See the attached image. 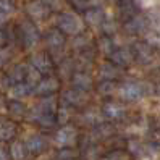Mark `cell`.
<instances>
[{"instance_id":"2","label":"cell","mask_w":160,"mask_h":160,"mask_svg":"<svg viewBox=\"0 0 160 160\" xmlns=\"http://www.w3.org/2000/svg\"><path fill=\"white\" fill-rule=\"evenodd\" d=\"M49 8H47L41 0H31L29 3L26 5V13L29 15L32 20H44V18L49 15Z\"/></svg>"},{"instance_id":"28","label":"cell","mask_w":160,"mask_h":160,"mask_svg":"<svg viewBox=\"0 0 160 160\" xmlns=\"http://www.w3.org/2000/svg\"><path fill=\"white\" fill-rule=\"evenodd\" d=\"M8 21V15L7 13H3V12H0V29L5 26V23Z\"/></svg>"},{"instance_id":"21","label":"cell","mask_w":160,"mask_h":160,"mask_svg":"<svg viewBox=\"0 0 160 160\" xmlns=\"http://www.w3.org/2000/svg\"><path fill=\"white\" fill-rule=\"evenodd\" d=\"M28 94H29V86H26V84H16L13 88V97L21 99V97L28 96Z\"/></svg>"},{"instance_id":"8","label":"cell","mask_w":160,"mask_h":160,"mask_svg":"<svg viewBox=\"0 0 160 160\" xmlns=\"http://www.w3.org/2000/svg\"><path fill=\"white\" fill-rule=\"evenodd\" d=\"M110 57L113 60V63L118 65V67H128L131 63V60H133V53L128 49H117V50L112 52Z\"/></svg>"},{"instance_id":"4","label":"cell","mask_w":160,"mask_h":160,"mask_svg":"<svg viewBox=\"0 0 160 160\" xmlns=\"http://www.w3.org/2000/svg\"><path fill=\"white\" fill-rule=\"evenodd\" d=\"M21 31H23V37H24V42L26 47H34L39 42V32H37L36 26L29 21H23L21 23Z\"/></svg>"},{"instance_id":"31","label":"cell","mask_w":160,"mask_h":160,"mask_svg":"<svg viewBox=\"0 0 160 160\" xmlns=\"http://www.w3.org/2000/svg\"><path fill=\"white\" fill-rule=\"evenodd\" d=\"M0 160H8L7 158V152H5L3 149H0Z\"/></svg>"},{"instance_id":"29","label":"cell","mask_w":160,"mask_h":160,"mask_svg":"<svg viewBox=\"0 0 160 160\" xmlns=\"http://www.w3.org/2000/svg\"><path fill=\"white\" fill-rule=\"evenodd\" d=\"M8 58V53H7V50H2V52H0V65H2L5 60Z\"/></svg>"},{"instance_id":"17","label":"cell","mask_w":160,"mask_h":160,"mask_svg":"<svg viewBox=\"0 0 160 160\" xmlns=\"http://www.w3.org/2000/svg\"><path fill=\"white\" fill-rule=\"evenodd\" d=\"M99 49L102 53H107V55H112V52H113V42H112L110 37H102V39L99 41Z\"/></svg>"},{"instance_id":"12","label":"cell","mask_w":160,"mask_h":160,"mask_svg":"<svg viewBox=\"0 0 160 160\" xmlns=\"http://www.w3.org/2000/svg\"><path fill=\"white\" fill-rule=\"evenodd\" d=\"M45 42H47V45L50 47V49H60V47H63V44H65V37H63V34L60 32V31H49V34L45 36Z\"/></svg>"},{"instance_id":"13","label":"cell","mask_w":160,"mask_h":160,"mask_svg":"<svg viewBox=\"0 0 160 160\" xmlns=\"http://www.w3.org/2000/svg\"><path fill=\"white\" fill-rule=\"evenodd\" d=\"M45 146H47V141H45V138H42V136H31L29 139H28V149L29 150H32V152H41L42 149H45Z\"/></svg>"},{"instance_id":"16","label":"cell","mask_w":160,"mask_h":160,"mask_svg":"<svg viewBox=\"0 0 160 160\" xmlns=\"http://www.w3.org/2000/svg\"><path fill=\"white\" fill-rule=\"evenodd\" d=\"M15 133V126L8 121H0V139H10Z\"/></svg>"},{"instance_id":"15","label":"cell","mask_w":160,"mask_h":160,"mask_svg":"<svg viewBox=\"0 0 160 160\" xmlns=\"http://www.w3.org/2000/svg\"><path fill=\"white\" fill-rule=\"evenodd\" d=\"M105 115L108 118H120L123 117V108L118 103H107L105 105Z\"/></svg>"},{"instance_id":"5","label":"cell","mask_w":160,"mask_h":160,"mask_svg":"<svg viewBox=\"0 0 160 160\" xmlns=\"http://www.w3.org/2000/svg\"><path fill=\"white\" fill-rule=\"evenodd\" d=\"M125 29L129 34H139L146 29V18L141 16V15H134L133 18L126 20L125 23Z\"/></svg>"},{"instance_id":"32","label":"cell","mask_w":160,"mask_h":160,"mask_svg":"<svg viewBox=\"0 0 160 160\" xmlns=\"http://www.w3.org/2000/svg\"><path fill=\"white\" fill-rule=\"evenodd\" d=\"M115 2H118V0H115Z\"/></svg>"},{"instance_id":"18","label":"cell","mask_w":160,"mask_h":160,"mask_svg":"<svg viewBox=\"0 0 160 160\" xmlns=\"http://www.w3.org/2000/svg\"><path fill=\"white\" fill-rule=\"evenodd\" d=\"M102 74H105V81H112L117 74H118V70L115 65H103L102 70H100Z\"/></svg>"},{"instance_id":"10","label":"cell","mask_w":160,"mask_h":160,"mask_svg":"<svg viewBox=\"0 0 160 160\" xmlns=\"http://www.w3.org/2000/svg\"><path fill=\"white\" fill-rule=\"evenodd\" d=\"M31 67L37 71V73H42V71H49L50 70V62L47 58L45 53H36L31 57Z\"/></svg>"},{"instance_id":"19","label":"cell","mask_w":160,"mask_h":160,"mask_svg":"<svg viewBox=\"0 0 160 160\" xmlns=\"http://www.w3.org/2000/svg\"><path fill=\"white\" fill-rule=\"evenodd\" d=\"M12 155L15 160H23L24 158V146L21 142H15L12 146Z\"/></svg>"},{"instance_id":"27","label":"cell","mask_w":160,"mask_h":160,"mask_svg":"<svg viewBox=\"0 0 160 160\" xmlns=\"http://www.w3.org/2000/svg\"><path fill=\"white\" fill-rule=\"evenodd\" d=\"M74 82H76V86H79V84H81V88H84V89L89 88V84H91L89 78H88V76H82V74H79V76H78V81H74Z\"/></svg>"},{"instance_id":"3","label":"cell","mask_w":160,"mask_h":160,"mask_svg":"<svg viewBox=\"0 0 160 160\" xmlns=\"http://www.w3.org/2000/svg\"><path fill=\"white\" fill-rule=\"evenodd\" d=\"M120 94L126 100H138L139 97H142L144 91H142V86L138 82H125L120 88Z\"/></svg>"},{"instance_id":"11","label":"cell","mask_w":160,"mask_h":160,"mask_svg":"<svg viewBox=\"0 0 160 160\" xmlns=\"http://www.w3.org/2000/svg\"><path fill=\"white\" fill-rule=\"evenodd\" d=\"M74 139H76V131L73 128H63L58 131L57 134V142L58 146H71L74 142Z\"/></svg>"},{"instance_id":"23","label":"cell","mask_w":160,"mask_h":160,"mask_svg":"<svg viewBox=\"0 0 160 160\" xmlns=\"http://www.w3.org/2000/svg\"><path fill=\"white\" fill-rule=\"evenodd\" d=\"M24 73H26V68H24V65H18V67L10 73V76L12 78H16L15 81H20V79H23V76H24Z\"/></svg>"},{"instance_id":"9","label":"cell","mask_w":160,"mask_h":160,"mask_svg":"<svg viewBox=\"0 0 160 160\" xmlns=\"http://www.w3.org/2000/svg\"><path fill=\"white\" fill-rule=\"evenodd\" d=\"M118 12L123 18L129 20L134 15H138V5L134 0H118Z\"/></svg>"},{"instance_id":"30","label":"cell","mask_w":160,"mask_h":160,"mask_svg":"<svg viewBox=\"0 0 160 160\" xmlns=\"http://www.w3.org/2000/svg\"><path fill=\"white\" fill-rule=\"evenodd\" d=\"M5 41H7V36H5L2 31H0V47H2V45L5 44Z\"/></svg>"},{"instance_id":"7","label":"cell","mask_w":160,"mask_h":160,"mask_svg":"<svg viewBox=\"0 0 160 160\" xmlns=\"http://www.w3.org/2000/svg\"><path fill=\"white\" fill-rule=\"evenodd\" d=\"M133 55L139 62L146 63V62H149L150 58H152V49H150V45L146 44V42H138L133 47Z\"/></svg>"},{"instance_id":"24","label":"cell","mask_w":160,"mask_h":160,"mask_svg":"<svg viewBox=\"0 0 160 160\" xmlns=\"http://www.w3.org/2000/svg\"><path fill=\"white\" fill-rule=\"evenodd\" d=\"M12 10H13V2L12 0H0V12L8 15Z\"/></svg>"},{"instance_id":"14","label":"cell","mask_w":160,"mask_h":160,"mask_svg":"<svg viewBox=\"0 0 160 160\" xmlns=\"http://www.w3.org/2000/svg\"><path fill=\"white\" fill-rule=\"evenodd\" d=\"M57 88H58V82L55 81V79H44V81H41L37 91L42 92V94H50V92H53Z\"/></svg>"},{"instance_id":"20","label":"cell","mask_w":160,"mask_h":160,"mask_svg":"<svg viewBox=\"0 0 160 160\" xmlns=\"http://www.w3.org/2000/svg\"><path fill=\"white\" fill-rule=\"evenodd\" d=\"M115 89H117V84L113 81H105V79H103L100 82V86H99V91L102 94H113Z\"/></svg>"},{"instance_id":"26","label":"cell","mask_w":160,"mask_h":160,"mask_svg":"<svg viewBox=\"0 0 160 160\" xmlns=\"http://www.w3.org/2000/svg\"><path fill=\"white\" fill-rule=\"evenodd\" d=\"M102 28H103V32H107V34L115 32V23L112 21V20H103Z\"/></svg>"},{"instance_id":"1","label":"cell","mask_w":160,"mask_h":160,"mask_svg":"<svg viewBox=\"0 0 160 160\" xmlns=\"http://www.w3.org/2000/svg\"><path fill=\"white\" fill-rule=\"evenodd\" d=\"M58 29L62 34H70V36H78L82 28H84V23L79 18V15L73 13V12H65L58 16Z\"/></svg>"},{"instance_id":"6","label":"cell","mask_w":160,"mask_h":160,"mask_svg":"<svg viewBox=\"0 0 160 160\" xmlns=\"http://www.w3.org/2000/svg\"><path fill=\"white\" fill-rule=\"evenodd\" d=\"M103 20H105V15H103L102 8L91 7L86 10V13H84V21L91 26H99V24L103 23Z\"/></svg>"},{"instance_id":"22","label":"cell","mask_w":160,"mask_h":160,"mask_svg":"<svg viewBox=\"0 0 160 160\" xmlns=\"http://www.w3.org/2000/svg\"><path fill=\"white\" fill-rule=\"evenodd\" d=\"M70 2H71L73 7L76 8V10H79V12H86L88 8H91L89 0H70Z\"/></svg>"},{"instance_id":"25","label":"cell","mask_w":160,"mask_h":160,"mask_svg":"<svg viewBox=\"0 0 160 160\" xmlns=\"http://www.w3.org/2000/svg\"><path fill=\"white\" fill-rule=\"evenodd\" d=\"M41 2L49 8V10H58V8L62 7V2L60 0H41Z\"/></svg>"}]
</instances>
